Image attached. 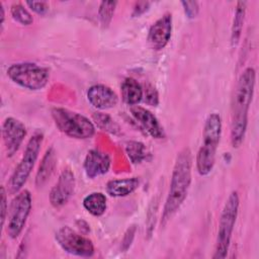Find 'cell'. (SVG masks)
<instances>
[{"label": "cell", "instance_id": "21", "mask_svg": "<svg viewBox=\"0 0 259 259\" xmlns=\"http://www.w3.org/2000/svg\"><path fill=\"white\" fill-rule=\"evenodd\" d=\"M125 152L133 164H140L148 159L150 153L148 152L146 146L137 141H131L125 146Z\"/></svg>", "mask_w": 259, "mask_h": 259}, {"label": "cell", "instance_id": "2", "mask_svg": "<svg viewBox=\"0 0 259 259\" xmlns=\"http://www.w3.org/2000/svg\"><path fill=\"white\" fill-rule=\"evenodd\" d=\"M192 155L188 148L182 149L175 160L170 187L162 213V225H166L184 202L191 183Z\"/></svg>", "mask_w": 259, "mask_h": 259}, {"label": "cell", "instance_id": "26", "mask_svg": "<svg viewBox=\"0 0 259 259\" xmlns=\"http://www.w3.org/2000/svg\"><path fill=\"white\" fill-rule=\"evenodd\" d=\"M181 5L183 6L184 13L188 18L193 19L197 16L199 12V5L197 1H181Z\"/></svg>", "mask_w": 259, "mask_h": 259}, {"label": "cell", "instance_id": "11", "mask_svg": "<svg viewBox=\"0 0 259 259\" xmlns=\"http://www.w3.org/2000/svg\"><path fill=\"white\" fill-rule=\"evenodd\" d=\"M75 176L73 171L66 167L60 174L57 183L54 185L50 192L51 204L59 208L65 205L74 193L75 189Z\"/></svg>", "mask_w": 259, "mask_h": 259}, {"label": "cell", "instance_id": "7", "mask_svg": "<svg viewBox=\"0 0 259 259\" xmlns=\"http://www.w3.org/2000/svg\"><path fill=\"white\" fill-rule=\"evenodd\" d=\"M7 76L22 88L36 91L45 88L50 79L49 69L34 63H16L7 69Z\"/></svg>", "mask_w": 259, "mask_h": 259}, {"label": "cell", "instance_id": "27", "mask_svg": "<svg viewBox=\"0 0 259 259\" xmlns=\"http://www.w3.org/2000/svg\"><path fill=\"white\" fill-rule=\"evenodd\" d=\"M26 5L35 13L45 15L49 11V4L45 1H27Z\"/></svg>", "mask_w": 259, "mask_h": 259}, {"label": "cell", "instance_id": "25", "mask_svg": "<svg viewBox=\"0 0 259 259\" xmlns=\"http://www.w3.org/2000/svg\"><path fill=\"white\" fill-rule=\"evenodd\" d=\"M143 91H144L143 99L145 100V102L149 105L156 106L159 102V96H158V92L156 91V89L152 85L148 84L145 89L143 88Z\"/></svg>", "mask_w": 259, "mask_h": 259}, {"label": "cell", "instance_id": "14", "mask_svg": "<svg viewBox=\"0 0 259 259\" xmlns=\"http://www.w3.org/2000/svg\"><path fill=\"white\" fill-rule=\"evenodd\" d=\"M110 164L111 161L108 154L93 149L87 153L83 167L87 177L93 179L106 174L110 168Z\"/></svg>", "mask_w": 259, "mask_h": 259}, {"label": "cell", "instance_id": "12", "mask_svg": "<svg viewBox=\"0 0 259 259\" xmlns=\"http://www.w3.org/2000/svg\"><path fill=\"white\" fill-rule=\"evenodd\" d=\"M172 14L167 12L157 19L150 27L148 42L153 50L159 51L166 47L171 37Z\"/></svg>", "mask_w": 259, "mask_h": 259}, {"label": "cell", "instance_id": "30", "mask_svg": "<svg viewBox=\"0 0 259 259\" xmlns=\"http://www.w3.org/2000/svg\"><path fill=\"white\" fill-rule=\"evenodd\" d=\"M135 232H136V227L135 226H132V228H130L127 230V232L125 233L124 235V238H123V241H122V246H123V249L126 250L132 242H133V239H134V235H135Z\"/></svg>", "mask_w": 259, "mask_h": 259}, {"label": "cell", "instance_id": "1", "mask_svg": "<svg viewBox=\"0 0 259 259\" xmlns=\"http://www.w3.org/2000/svg\"><path fill=\"white\" fill-rule=\"evenodd\" d=\"M256 72L252 67L246 68L237 82L231 107V143L238 148L243 143L247 125L248 112L252 102Z\"/></svg>", "mask_w": 259, "mask_h": 259}, {"label": "cell", "instance_id": "4", "mask_svg": "<svg viewBox=\"0 0 259 259\" xmlns=\"http://www.w3.org/2000/svg\"><path fill=\"white\" fill-rule=\"evenodd\" d=\"M239 202L240 200L238 192L232 191L228 199L226 200L223 210L221 212L214 254L212 256L213 259H223L227 257L232 234L238 217Z\"/></svg>", "mask_w": 259, "mask_h": 259}, {"label": "cell", "instance_id": "13", "mask_svg": "<svg viewBox=\"0 0 259 259\" xmlns=\"http://www.w3.org/2000/svg\"><path fill=\"white\" fill-rule=\"evenodd\" d=\"M87 99L93 107L99 110L110 109L118 102L116 93L110 87L103 84H95L89 87L87 90Z\"/></svg>", "mask_w": 259, "mask_h": 259}, {"label": "cell", "instance_id": "15", "mask_svg": "<svg viewBox=\"0 0 259 259\" xmlns=\"http://www.w3.org/2000/svg\"><path fill=\"white\" fill-rule=\"evenodd\" d=\"M131 113L142 128L145 130L151 137L155 139H163L165 137L163 126L150 110L145 107L135 105L131 108Z\"/></svg>", "mask_w": 259, "mask_h": 259}, {"label": "cell", "instance_id": "9", "mask_svg": "<svg viewBox=\"0 0 259 259\" xmlns=\"http://www.w3.org/2000/svg\"><path fill=\"white\" fill-rule=\"evenodd\" d=\"M58 245L67 253L79 257H92L95 249L91 240L68 226L58 229L55 234Z\"/></svg>", "mask_w": 259, "mask_h": 259}, {"label": "cell", "instance_id": "5", "mask_svg": "<svg viewBox=\"0 0 259 259\" xmlns=\"http://www.w3.org/2000/svg\"><path fill=\"white\" fill-rule=\"evenodd\" d=\"M52 117L60 132L70 138L85 140L91 138L95 133L94 123L81 113L55 107L52 109Z\"/></svg>", "mask_w": 259, "mask_h": 259}, {"label": "cell", "instance_id": "8", "mask_svg": "<svg viewBox=\"0 0 259 259\" xmlns=\"http://www.w3.org/2000/svg\"><path fill=\"white\" fill-rule=\"evenodd\" d=\"M32 205L31 194L28 190H20L12 199L8 212L7 234L11 239H16L22 232Z\"/></svg>", "mask_w": 259, "mask_h": 259}, {"label": "cell", "instance_id": "22", "mask_svg": "<svg viewBox=\"0 0 259 259\" xmlns=\"http://www.w3.org/2000/svg\"><path fill=\"white\" fill-rule=\"evenodd\" d=\"M93 120L95 121L96 125L101 128L102 131L108 132L113 135H117L120 133L119 125L108 115L101 112H95L93 114Z\"/></svg>", "mask_w": 259, "mask_h": 259}, {"label": "cell", "instance_id": "31", "mask_svg": "<svg viewBox=\"0 0 259 259\" xmlns=\"http://www.w3.org/2000/svg\"><path fill=\"white\" fill-rule=\"evenodd\" d=\"M0 12H1V26H3L4 19H5V13H4V7L1 2H0Z\"/></svg>", "mask_w": 259, "mask_h": 259}, {"label": "cell", "instance_id": "10", "mask_svg": "<svg viewBox=\"0 0 259 259\" xmlns=\"http://www.w3.org/2000/svg\"><path fill=\"white\" fill-rule=\"evenodd\" d=\"M26 136L23 122L14 117H7L2 124V138L7 157H12L20 148Z\"/></svg>", "mask_w": 259, "mask_h": 259}, {"label": "cell", "instance_id": "6", "mask_svg": "<svg viewBox=\"0 0 259 259\" xmlns=\"http://www.w3.org/2000/svg\"><path fill=\"white\" fill-rule=\"evenodd\" d=\"M44 141V134L41 132H36L27 142L22 158L16 168L14 169L9 182L8 190L9 192L15 194L19 192L28 179L34 164L38 158L41 144Z\"/></svg>", "mask_w": 259, "mask_h": 259}, {"label": "cell", "instance_id": "17", "mask_svg": "<svg viewBox=\"0 0 259 259\" xmlns=\"http://www.w3.org/2000/svg\"><path fill=\"white\" fill-rule=\"evenodd\" d=\"M56 162V152L55 149L51 147L46 151L35 175V185L37 187H41L50 179L55 170Z\"/></svg>", "mask_w": 259, "mask_h": 259}, {"label": "cell", "instance_id": "29", "mask_svg": "<svg viewBox=\"0 0 259 259\" xmlns=\"http://www.w3.org/2000/svg\"><path fill=\"white\" fill-rule=\"evenodd\" d=\"M150 2H137L135 7H134V11H133V16H140L141 14L145 13L150 6Z\"/></svg>", "mask_w": 259, "mask_h": 259}, {"label": "cell", "instance_id": "20", "mask_svg": "<svg viewBox=\"0 0 259 259\" xmlns=\"http://www.w3.org/2000/svg\"><path fill=\"white\" fill-rule=\"evenodd\" d=\"M246 8H247L246 1L237 2L234 19H233V24H232V29H231V44H232L233 48L237 47V45L240 40L242 29H243V24H244V20H245Z\"/></svg>", "mask_w": 259, "mask_h": 259}, {"label": "cell", "instance_id": "19", "mask_svg": "<svg viewBox=\"0 0 259 259\" xmlns=\"http://www.w3.org/2000/svg\"><path fill=\"white\" fill-rule=\"evenodd\" d=\"M84 208L94 217L102 215L107 207L106 196L102 192H92L83 199Z\"/></svg>", "mask_w": 259, "mask_h": 259}, {"label": "cell", "instance_id": "23", "mask_svg": "<svg viewBox=\"0 0 259 259\" xmlns=\"http://www.w3.org/2000/svg\"><path fill=\"white\" fill-rule=\"evenodd\" d=\"M117 2L116 1H102L100 2L99 9H98V16L100 24L103 28L108 27V25L111 22V19L114 14L115 6Z\"/></svg>", "mask_w": 259, "mask_h": 259}, {"label": "cell", "instance_id": "3", "mask_svg": "<svg viewBox=\"0 0 259 259\" xmlns=\"http://www.w3.org/2000/svg\"><path fill=\"white\" fill-rule=\"evenodd\" d=\"M222 136V118L217 112L208 114L202 132V144L196 155V170L199 175H208L215 162L217 151Z\"/></svg>", "mask_w": 259, "mask_h": 259}, {"label": "cell", "instance_id": "18", "mask_svg": "<svg viewBox=\"0 0 259 259\" xmlns=\"http://www.w3.org/2000/svg\"><path fill=\"white\" fill-rule=\"evenodd\" d=\"M122 100L132 106L137 105L143 100V87L141 84L134 78H125L120 86Z\"/></svg>", "mask_w": 259, "mask_h": 259}, {"label": "cell", "instance_id": "28", "mask_svg": "<svg viewBox=\"0 0 259 259\" xmlns=\"http://www.w3.org/2000/svg\"><path fill=\"white\" fill-rule=\"evenodd\" d=\"M0 210H1V227L4 226L5 220L8 212V203H7V196L6 190L4 186H1V202H0Z\"/></svg>", "mask_w": 259, "mask_h": 259}, {"label": "cell", "instance_id": "24", "mask_svg": "<svg viewBox=\"0 0 259 259\" xmlns=\"http://www.w3.org/2000/svg\"><path fill=\"white\" fill-rule=\"evenodd\" d=\"M10 13L12 18L22 25H29L33 22V18L31 14L20 3L13 4L10 8Z\"/></svg>", "mask_w": 259, "mask_h": 259}, {"label": "cell", "instance_id": "16", "mask_svg": "<svg viewBox=\"0 0 259 259\" xmlns=\"http://www.w3.org/2000/svg\"><path fill=\"white\" fill-rule=\"evenodd\" d=\"M140 185L138 177L112 179L106 183L105 189L107 194L112 197H123L133 193Z\"/></svg>", "mask_w": 259, "mask_h": 259}]
</instances>
